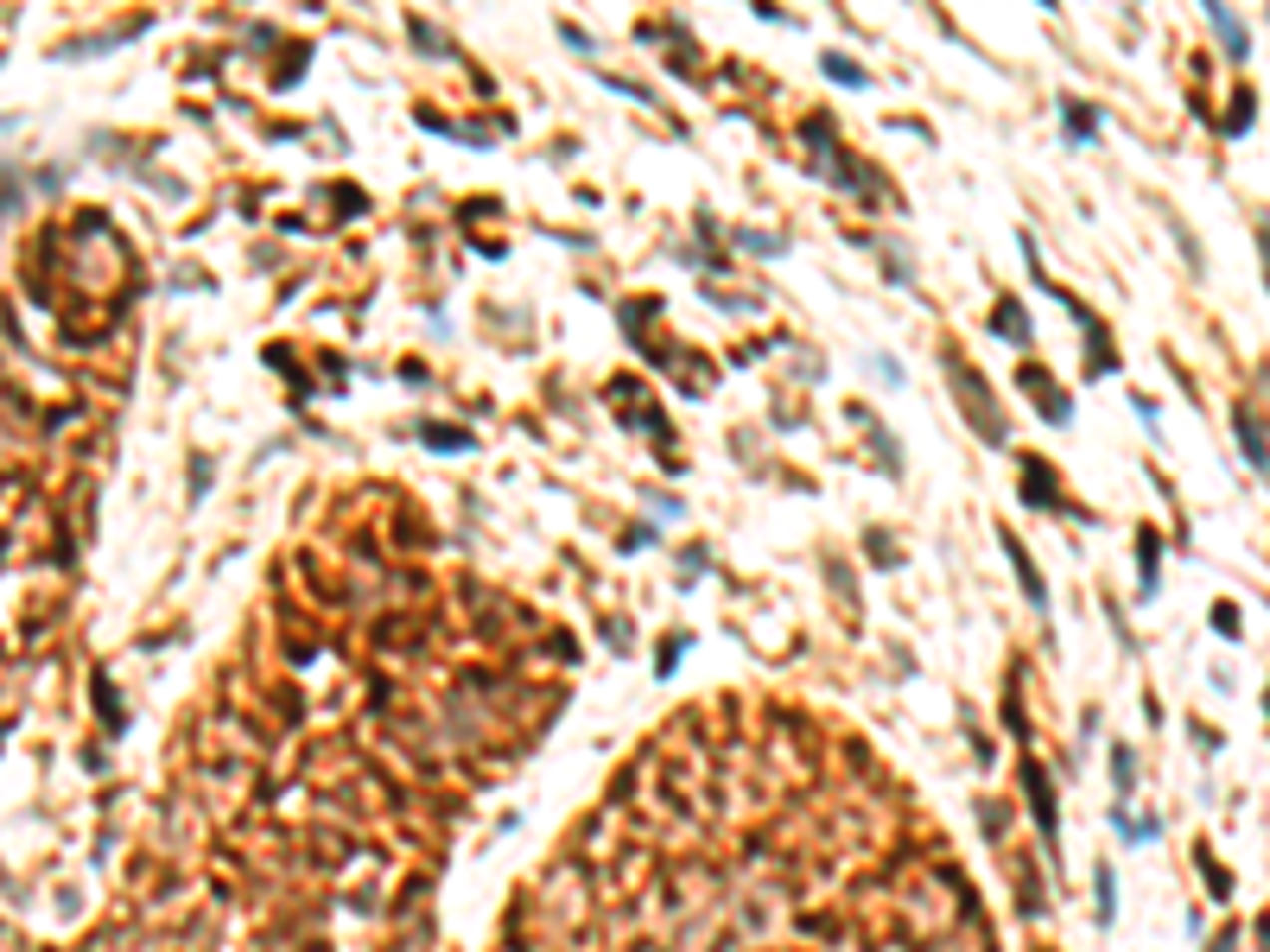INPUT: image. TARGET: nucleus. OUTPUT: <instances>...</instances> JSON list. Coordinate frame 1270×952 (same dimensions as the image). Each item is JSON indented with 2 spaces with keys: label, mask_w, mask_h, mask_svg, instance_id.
<instances>
[{
  "label": "nucleus",
  "mask_w": 1270,
  "mask_h": 952,
  "mask_svg": "<svg viewBox=\"0 0 1270 952\" xmlns=\"http://www.w3.org/2000/svg\"><path fill=\"white\" fill-rule=\"evenodd\" d=\"M1239 452L1251 458V471H1258V476L1270 471V439H1264V426H1258V420H1251V413H1245V407H1239Z\"/></svg>",
  "instance_id": "obj_1"
},
{
  "label": "nucleus",
  "mask_w": 1270,
  "mask_h": 952,
  "mask_svg": "<svg viewBox=\"0 0 1270 952\" xmlns=\"http://www.w3.org/2000/svg\"><path fill=\"white\" fill-rule=\"evenodd\" d=\"M1030 806H1036V825H1042V844H1049V857L1060 851V838H1055V793L1042 788V775L1030 769Z\"/></svg>",
  "instance_id": "obj_2"
},
{
  "label": "nucleus",
  "mask_w": 1270,
  "mask_h": 952,
  "mask_svg": "<svg viewBox=\"0 0 1270 952\" xmlns=\"http://www.w3.org/2000/svg\"><path fill=\"white\" fill-rule=\"evenodd\" d=\"M1207 7V20H1213V32H1220V45L1232 51V58H1245V32H1239V20H1232V7L1226 0H1200Z\"/></svg>",
  "instance_id": "obj_3"
},
{
  "label": "nucleus",
  "mask_w": 1270,
  "mask_h": 952,
  "mask_svg": "<svg viewBox=\"0 0 1270 952\" xmlns=\"http://www.w3.org/2000/svg\"><path fill=\"white\" fill-rule=\"evenodd\" d=\"M1004 552H1011V565H1017V578H1023V597L1036 603V610H1049V591H1042V578H1036V565H1030V552H1023L1017 540H1004Z\"/></svg>",
  "instance_id": "obj_4"
},
{
  "label": "nucleus",
  "mask_w": 1270,
  "mask_h": 952,
  "mask_svg": "<svg viewBox=\"0 0 1270 952\" xmlns=\"http://www.w3.org/2000/svg\"><path fill=\"white\" fill-rule=\"evenodd\" d=\"M1023 388H1030V394H1036V401H1042V407H1049V413H1055V420H1067V413H1073V407H1067V394H1055V388H1049V381H1042V369H1030V375H1023Z\"/></svg>",
  "instance_id": "obj_5"
},
{
  "label": "nucleus",
  "mask_w": 1270,
  "mask_h": 952,
  "mask_svg": "<svg viewBox=\"0 0 1270 952\" xmlns=\"http://www.w3.org/2000/svg\"><path fill=\"white\" fill-rule=\"evenodd\" d=\"M1111 788H1118V800H1124L1130 788H1137V756H1130L1124 743H1118V750H1111Z\"/></svg>",
  "instance_id": "obj_6"
},
{
  "label": "nucleus",
  "mask_w": 1270,
  "mask_h": 952,
  "mask_svg": "<svg viewBox=\"0 0 1270 952\" xmlns=\"http://www.w3.org/2000/svg\"><path fill=\"white\" fill-rule=\"evenodd\" d=\"M1137 565H1143V597H1156V540L1150 533L1137 540Z\"/></svg>",
  "instance_id": "obj_7"
},
{
  "label": "nucleus",
  "mask_w": 1270,
  "mask_h": 952,
  "mask_svg": "<svg viewBox=\"0 0 1270 952\" xmlns=\"http://www.w3.org/2000/svg\"><path fill=\"white\" fill-rule=\"evenodd\" d=\"M998 331L1011 337V343H1023V331H1030V324H1023V311H1017V305H1004V311H998Z\"/></svg>",
  "instance_id": "obj_8"
},
{
  "label": "nucleus",
  "mask_w": 1270,
  "mask_h": 952,
  "mask_svg": "<svg viewBox=\"0 0 1270 952\" xmlns=\"http://www.w3.org/2000/svg\"><path fill=\"white\" fill-rule=\"evenodd\" d=\"M1067 121H1073V128H1067V134H1073V141H1086V134H1092V115L1080 109V102H1067Z\"/></svg>",
  "instance_id": "obj_9"
},
{
  "label": "nucleus",
  "mask_w": 1270,
  "mask_h": 952,
  "mask_svg": "<svg viewBox=\"0 0 1270 952\" xmlns=\"http://www.w3.org/2000/svg\"><path fill=\"white\" fill-rule=\"evenodd\" d=\"M1111 908H1118V895H1111V870H1099V921H1111Z\"/></svg>",
  "instance_id": "obj_10"
},
{
  "label": "nucleus",
  "mask_w": 1270,
  "mask_h": 952,
  "mask_svg": "<svg viewBox=\"0 0 1270 952\" xmlns=\"http://www.w3.org/2000/svg\"><path fill=\"white\" fill-rule=\"evenodd\" d=\"M1258 241H1264V254H1270V222H1264V229H1258Z\"/></svg>",
  "instance_id": "obj_11"
},
{
  "label": "nucleus",
  "mask_w": 1270,
  "mask_h": 952,
  "mask_svg": "<svg viewBox=\"0 0 1270 952\" xmlns=\"http://www.w3.org/2000/svg\"><path fill=\"white\" fill-rule=\"evenodd\" d=\"M1213 952H1232V933H1226V940H1220V946H1213Z\"/></svg>",
  "instance_id": "obj_12"
}]
</instances>
